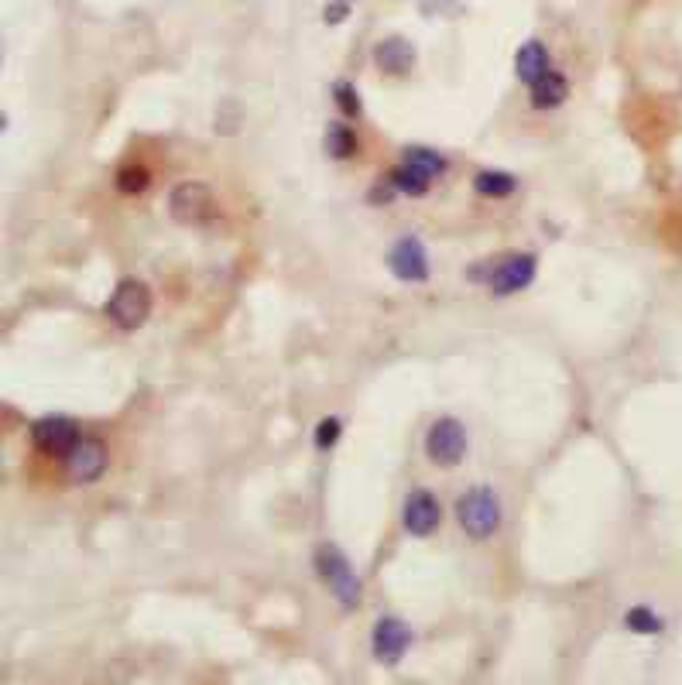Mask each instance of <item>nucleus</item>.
Returning <instances> with one entry per match:
<instances>
[{
	"mask_svg": "<svg viewBox=\"0 0 682 685\" xmlns=\"http://www.w3.org/2000/svg\"><path fill=\"white\" fill-rule=\"evenodd\" d=\"M333 96H336V103H340V110L347 117H360V96L357 90H353L350 83H336L333 86Z\"/></svg>",
	"mask_w": 682,
	"mask_h": 685,
	"instance_id": "21",
	"label": "nucleus"
},
{
	"mask_svg": "<svg viewBox=\"0 0 682 685\" xmlns=\"http://www.w3.org/2000/svg\"><path fill=\"white\" fill-rule=\"evenodd\" d=\"M326 151H330V158H353L357 155V134L350 131L347 124H330V131H326Z\"/></svg>",
	"mask_w": 682,
	"mask_h": 685,
	"instance_id": "17",
	"label": "nucleus"
},
{
	"mask_svg": "<svg viewBox=\"0 0 682 685\" xmlns=\"http://www.w3.org/2000/svg\"><path fill=\"white\" fill-rule=\"evenodd\" d=\"M405 165H412L415 172L425 175V179H439V175L446 172V158L432 148H419V144L405 148Z\"/></svg>",
	"mask_w": 682,
	"mask_h": 685,
	"instance_id": "15",
	"label": "nucleus"
},
{
	"mask_svg": "<svg viewBox=\"0 0 682 685\" xmlns=\"http://www.w3.org/2000/svg\"><path fill=\"white\" fill-rule=\"evenodd\" d=\"M535 278V257L532 254H508L501 261H494V274H491V292L494 295H511L528 288Z\"/></svg>",
	"mask_w": 682,
	"mask_h": 685,
	"instance_id": "9",
	"label": "nucleus"
},
{
	"mask_svg": "<svg viewBox=\"0 0 682 685\" xmlns=\"http://www.w3.org/2000/svg\"><path fill=\"white\" fill-rule=\"evenodd\" d=\"M439 501L432 490H412L405 501V511H401V521H405V528L412 531L415 538H425L432 535L439 525Z\"/></svg>",
	"mask_w": 682,
	"mask_h": 685,
	"instance_id": "11",
	"label": "nucleus"
},
{
	"mask_svg": "<svg viewBox=\"0 0 682 685\" xmlns=\"http://www.w3.org/2000/svg\"><path fill=\"white\" fill-rule=\"evenodd\" d=\"M168 209H172L175 223H186V227H203L216 216V199L203 182H182L172 189L168 196Z\"/></svg>",
	"mask_w": 682,
	"mask_h": 685,
	"instance_id": "3",
	"label": "nucleus"
},
{
	"mask_svg": "<svg viewBox=\"0 0 682 685\" xmlns=\"http://www.w3.org/2000/svg\"><path fill=\"white\" fill-rule=\"evenodd\" d=\"M316 572L323 576V583L330 586L336 600L343 607H357L360 603V579L357 572L350 569L347 555L340 552L336 545H319L316 548Z\"/></svg>",
	"mask_w": 682,
	"mask_h": 685,
	"instance_id": "2",
	"label": "nucleus"
},
{
	"mask_svg": "<svg viewBox=\"0 0 682 685\" xmlns=\"http://www.w3.org/2000/svg\"><path fill=\"white\" fill-rule=\"evenodd\" d=\"M340 418H323V422L316 425V435H312V439H316V446L319 449H333L336 446V439H340Z\"/></svg>",
	"mask_w": 682,
	"mask_h": 685,
	"instance_id": "22",
	"label": "nucleus"
},
{
	"mask_svg": "<svg viewBox=\"0 0 682 685\" xmlns=\"http://www.w3.org/2000/svg\"><path fill=\"white\" fill-rule=\"evenodd\" d=\"M569 96V83L566 76H559V72H545V76L539 79V83L532 86V103L539 110H552L559 107Z\"/></svg>",
	"mask_w": 682,
	"mask_h": 685,
	"instance_id": "14",
	"label": "nucleus"
},
{
	"mask_svg": "<svg viewBox=\"0 0 682 685\" xmlns=\"http://www.w3.org/2000/svg\"><path fill=\"white\" fill-rule=\"evenodd\" d=\"M388 268L398 281H425L429 278V257L419 237H401L388 251Z\"/></svg>",
	"mask_w": 682,
	"mask_h": 685,
	"instance_id": "10",
	"label": "nucleus"
},
{
	"mask_svg": "<svg viewBox=\"0 0 682 685\" xmlns=\"http://www.w3.org/2000/svg\"><path fill=\"white\" fill-rule=\"evenodd\" d=\"M473 185H477L480 196H491V199H504L515 192L518 179L508 172H477V179H473Z\"/></svg>",
	"mask_w": 682,
	"mask_h": 685,
	"instance_id": "16",
	"label": "nucleus"
},
{
	"mask_svg": "<svg viewBox=\"0 0 682 685\" xmlns=\"http://www.w3.org/2000/svg\"><path fill=\"white\" fill-rule=\"evenodd\" d=\"M107 312H110V319H114L117 326H124V329L144 326V319L151 316V292H148V285H144V281H138V278L120 281L114 298H110V305H107Z\"/></svg>",
	"mask_w": 682,
	"mask_h": 685,
	"instance_id": "4",
	"label": "nucleus"
},
{
	"mask_svg": "<svg viewBox=\"0 0 682 685\" xmlns=\"http://www.w3.org/2000/svg\"><path fill=\"white\" fill-rule=\"evenodd\" d=\"M388 179L395 182V189H398V192H405V196H425V192H429V182H432V179H425L422 172H415L412 165L395 168V172H391Z\"/></svg>",
	"mask_w": 682,
	"mask_h": 685,
	"instance_id": "18",
	"label": "nucleus"
},
{
	"mask_svg": "<svg viewBox=\"0 0 682 685\" xmlns=\"http://www.w3.org/2000/svg\"><path fill=\"white\" fill-rule=\"evenodd\" d=\"M371 641H374V658H377V662H381V665H398L401 655L408 651V644H412V631H408L405 620L381 617L374 624Z\"/></svg>",
	"mask_w": 682,
	"mask_h": 685,
	"instance_id": "8",
	"label": "nucleus"
},
{
	"mask_svg": "<svg viewBox=\"0 0 682 685\" xmlns=\"http://www.w3.org/2000/svg\"><path fill=\"white\" fill-rule=\"evenodd\" d=\"M425 449H429V459L439 466H456L463 456H467V429H463L456 418H439L436 425L425 435Z\"/></svg>",
	"mask_w": 682,
	"mask_h": 685,
	"instance_id": "5",
	"label": "nucleus"
},
{
	"mask_svg": "<svg viewBox=\"0 0 682 685\" xmlns=\"http://www.w3.org/2000/svg\"><path fill=\"white\" fill-rule=\"evenodd\" d=\"M62 459H66L69 480L93 483L103 470H107V446H103L100 439H90V435H86V439H79L76 446L69 449V456H62Z\"/></svg>",
	"mask_w": 682,
	"mask_h": 685,
	"instance_id": "7",
	"label": "nucleus"
},
{
	"mask_svg": "<svg viewBox=\"0 0 682 685\" xmlns=\"http://www.w3.org/2000/svg\"><path fill=\"white\" fill-rule=\"evenodd\" d=\"M624 624L631 627L635 634H659L662 631V620L655 610H648V607H635V610H628V617H624Z\"/></svg>",
	"mask_w": 682,
	"mask_h": 685,
	"instance_id": "20",
	"label": "nucleus"
},
{
	"mask_svg": "<svg viewBox=\"0 0 682 685\" xmlns=\"http://www.w3.org/2000/svg\"><path fill=\"white\" fill-rule=\"evenodd\" d=\"M148 182H151V175H148V168H141V165L120 168L117 172V189L127 192V196H138V192L148 189Z\"/></svg>",
	"mask_w": 682,
	"mask_h": 685,
	"instance_id": "19",
	"label": "nucleus"
},
{
	"mask_svg": "<svg viewBox=\"0 0 682 685\" xmlns=\"http://www.w3.org/2000/svg\"><path fill=\"white\" fill-rule=\"evenodd\" d=\"M456 518H460L463 531L470 538H491L497 525H501V504H497V494L487 487H473L460 497L456 504Z\"/></svg>",
	"mask_w": 682,
	"mask_h": 685,
	"instance_id": "1",
	"label": "nucleus"
},
{
	"mask_svg": "<svg viewBox=\"0 0 682 685\" xmlns=\"http://www.w3.org/2000/svg\"><path fill=\"white\" fill-rule=\"evenodd\" d=\"M347 14H350V4H347V0H336V4L326 7V21H330V24H340L343 18H347Z\"/></svg>",
	"mask_w": 682,
	"mask_h": 685,
	"instance_id": "24",
	"label": "nucleus"
},
{
	"mask_svg": "<svg viewBox=\"0 0 682 685\" xmlns=\"http://www.w3.org/2000/svg\"><path fill=\"white\" fill-rule=\"evenodd\" d=\"M515 69H518V79L525 86H535L539 79L545 76L549 69V52H545L542 42H525L518 48V59H515Z\"/></svg>",
	"mask_w": 682,
	"mask_h": 685,
	"instance_id": "13",
	"label": "nucleus"
},
{
	"mask_svg": "<svg viewBox=\"0 0 682 685\" xmlns=\"http://www.w3.org/2000/svg\"><path fill=\"white\" fill-rule=\"evenodd\" d=\"M31 439H35V446L42 449V453L69 456V449L76 446L83 435H79V425L72 422V418L48 415V418H38V422L31 425Z\"/></svg>",
	"mask_w": 682,
	"mask_h": 685,
	"instance_id": "6",
	"label": "nucleus"
},
{
	"mask_svg": "<svg viewBox=\"0 0 682 685\" xmlns=\"http://www.w3.org/2000/svg\"><path fill=\"white\" fill-rule=\"evenodd\" d=\"M374 62L391 76H405L408 69L415 66V45L408 38H384L381 45L374 48Z\"/></svg>",
	"mask_w": 682,
	"mask_h": 685,
	"instance_id": "12",
	"label": "nucleus"
},
{
	"mask_svg": "<svg viewBox=\"0 0 682 685\" xmlns=\"http://www.w3.org/2000/svg\"><path fill=\"white\" fill-rule=\"evenodd\" d=\"M395 182H391V179H384L381 185H374V189L371 192H367V199H371V203L374 206H388L391 203V199H395Z\"/></svg>",
	"mask_w": 682,
	"mask_h": 685,
	"instance_id": "23",
	"label": "nucleus"
}]
</instances>
